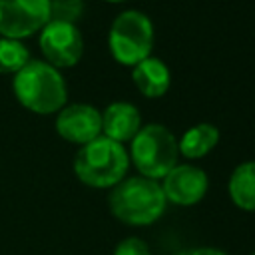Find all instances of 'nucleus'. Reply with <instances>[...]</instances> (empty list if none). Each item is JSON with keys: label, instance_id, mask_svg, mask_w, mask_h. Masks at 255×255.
<instances>
[{"label": "nucleus", "instance_id": "f257e3e1", "mask_svg": "<svg viewBox=\"0 0 255 255\" xmlns=\"http://www.w3.org/2000/svg\"><path fill=\"white\" fill-rule=\"evenodd\" d=\"M18 104L34 114H56L68 102L66 80L58 68L44 60H30L12 78Z\"/></svg>", "mask_w": 255, "mask_h": 255}, {"label": "nucleus", "instance_id": "f03ea898", "mask_svg": "<svg viewBox=\"0 0 255 255\" xmlns=\"http://www.w3.org/2000/svg\"><path fill=\"white\" fill-rule=\"evenodd\" d=\"M112 213L128 225H151L155 223L167 205L161 183L155 179L135 175L124 177L116 183L108 197Z\"/></svg>", "mask_w": 255, "mask_h": 255}, {"label": "nucleus", "instance_id": "7ed1b4c3", "mask_svg": "<svg viewBox=\"0 0 255 255\" xmlns=\"http://www.w3.org/2000/svg\"><path fill=\"white\" fill-rule=\"evenodd\" d=\"M129 165V155L124 143H118L106 135L82 145L74 157V173L88 187H114L120 183Z\"/></svg>", "mask_w": 255, "mask_h": 255}, {"label": "nucleus", "instance_id": "20e7f679", "mask_svg": "<svg viewBox=\"0 0 255 255\" xmlns=\"http://www.w3.org/2000/svg\"><path fill=\"white\" fill-rule=\"evenodd\" d=\"M128 155L139 175L157 181L177 165V139L165 126L147 124L141 126L139 131L131 137Z\"/></svg>", "mask_w": 255, "mask_h": 255}, {"label": "nucleus", "instance_id": "39448f33", "mask_svg": "<svg viewBox=\"0 0 255 255\" xmlns=\"http://www.w3.org/2000/svg\"><path fill=\"white\" fill-rule=\"evenodd\" d=\"M108 44L116 62L135 66L153 50V24L143 12L124 10L110 28Z\"/></svg>", "mask_w": 255, "mask_h": 255}, {"label": "nucleus", "instance_id": "423d86ee", "mask_svg": "<svg viewBox=\"0 0 255 255\" xmlns=\"http://www.w3.org/2000/svg\"><path fill=\"white\" fill-rule=\"evenodd\" d=\"M50 22V0H0V36L24 40Z\"/></svg>", "mask_w": 255, "mask_h": 255}, {"label": "nucleus", "instance_id": "0eeeda50", "mask_svg": "<svg viewBox=\"0 0 255 255\" xmlns=\"http://www.w3.org/2000/svg\"><path fill=\"white\" fill-rule=\"evenodd\" d=\"M38 44L44 54V62L58 70L76 66L84 54V38L76 24L50 20L40 30Z\"/></svg>", "mask_w": 255, "mask_h": 255}, {"label": "nucleus", "instance_id": "6e6552de", "mask_svg": "<svg viewBox=\"0 0 255 255\" xmlns=\"http://www.w3.org/2000/svg\"><path fill=\"white\" fill-rule=\"evenodd\" d=\"M56 131L62 139L86 145L102 135V112L90 104H70L58 112Z\"/></svg>", "mask_w": 255, "mask_h": 255}, {"label": "nucleus", "instance_id": "1a4fd4ad", "mask_svg": "<svg viewBox=\"0 0 255 255\" xmlns=\"http://www.w3.org/2000/svg\"><path fill=\"white\" fill-rule=\"evenodd\" d=\"M209 187V177L201 167L183 163V165H175L161 183L163 195L167 201L175 203V205H195L199 203Z\"/></svg>", "mask_w": 255, "mask_h": 255}, {"label": "nucleus", "instance_id": "9d476101", "mask_svg": "<svg viewBox=\"0 0 255 255\" xmlns=\"http://www.w3.org/2000/svg\"><path fill=\"white\" fill-rule=\"evenodd\" d=\"M141 128L139 110L128 102H114L102 114V133L118 143L131 141Z\"/></svg>", "mask_w": 255, "mask_h": 255}, {"label": "nucleus", "instance_id": "9b49d317", "mask_svg": "<svg viewBox=\"0 0 255 255\" xmlns=\"http://www.w3.org/2000/svg\"><path fill=\"white\" fill-rule=\"evenodd\" d=\"M131 80L139 90V94L145 98H161L171 84L167 66L159 58H151V56L133 66Z\"/></svg>", "mask_w": 255, "mask_h": 255}, {"label": "nucleus", "instance_id": "f8f14e48", "mask_svg": "<svg viewBox=\"0 0 255 255\" xmlns=\"http://www.w3.org/2000/svg\"><path fill=\"white\" fill-rule=\"evenodd\" d=\"M219 141V129L213 124L201 122L183 131L177 141V149L187 159H199L207 155Z\"/></svg>", "mask_w": 255, "mask_h": 255}, {"label": "nucleus", "instance_id": "ddd939ff", "mask_svg": "<svg viewBox=\"0 0 255 255\" xmlns=\"http://www.w3.org/2000/svg\"><path fill=\"white\" fill-rule=\"evenodd\" d=\"M229 197L243 211H255V161L239 163L229 177Z\"/></svg>", "mask_w": 255, "mask_h": 255}, {"label": "nucleus", "instance_id": "4468645a", "mask_svg": "<svg viewBox=\"0 0 255 255\" xmlns=\"http://www.w3.org/2000/svg\"><path fill=\"white\" fill-rule=\"evenodd\" d=\"M30 62V52L20 40L0 36V74H16Z\"/></svg>", "mask_w": 255, "mask_h": 255}, {"label": "nucleus", "instance_id": "2eb2a0df", "mask_svg": "<svg viewBox=\"0 0 255 255\" xmlns=\"http://www.w3.org/2000/svg\"><path fill=\"white\" fill-rule=\"evenodd\" d=\"M84 14V0H50V20L76 24Z\"/></svg>", "mask_w": 255, "mask_h": 255}, {"label": "nucleus", "instance_id": "dca6fc26", "mask_svg": "<svg viewBox=\"0 0 255 255\" xmlns=\"http://www.w3.org/2000/svg\"><path fill=\"white\" fill-rule=\"evenodd\" d=\"M114 255H151V253H149V247H147V243L143 239L126 237L116 245Z\"/></svg>", "mask_w": 255, "mask_h": 255}, {"label": "nucleus", "instance_id": "f3484780", "mask_svg": "<svg viewBox=\"0 0 255 255\" xmlns=\"http://www.w3.org/2000/svg\"><path fill=\"white\" fill-rule=\"evenodd\" d=\"M181 255H227V253L221 249H215V247H195V249H189Z\"/></svg>", "mask_w": 255, "mask_h": 255}, {"label": "nucleus", "instance_id": "a211bd4d", "mask_svg": "<svg viewBox=\"0 0 255 255\" xmlns=\"http://www.w3.org/2000/svg\"><path fill=\"white\" fill-rule=\"evenodd\" d=\"M106 2H124V0H106Z\"/></svg>", "mask_w": 255, "mask_h": 255}, {"label": "nucleus", "instance_id": "6ab92c4d", "mask_svg": "<svg viewBox=\"0 0 255 255\" xmlns=\"http://www.w3.org/2000/svg\"><path fill=\"white\" fill-rule=\"evenodd\" d=\"M251 255H255V253H251Z\"/></svg>", "mask_w": 255, "mask_h": 255}]
</instances>
